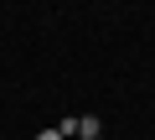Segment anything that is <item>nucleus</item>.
Returning <instances> with one entry per match:
<instances>
[{
  "label": "nucleus",
  "instance_id": "nucleus-2",
  "mask_svg": "<svg viewBox=\"0 0 155 140\" xmlns=\"http://www.w3.org/2000/svg\"><path fill=\"white\" fill-rule=\"evenodd\" d=\"M36 140H67V135H62V130H41Z\"/></svg>",
  "mask_w": 155,
  "mask_h": 140
},
{
  "label": "nucleus",
  "instance_id": "nucleus-1",
  "mask_svg": "<svg viewBox=\"0 0 155 140\" xmlns=\"http://www.w3.org/2000/svg\"><path fill=\"white\" fill-rule=\"evenodd\" d=\"M78 135H83V140H98V119L83 114V119H78Z\"/></svg>",
  "mask_w": 155,
  "mask_h": 140
}]
</instances>
